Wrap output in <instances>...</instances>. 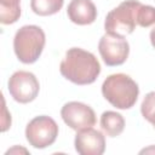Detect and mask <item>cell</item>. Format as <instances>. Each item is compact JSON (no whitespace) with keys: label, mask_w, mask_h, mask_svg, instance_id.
<instances>
[{"label":"cell","mask_w":155,"mask_h":155,"mask_svg":"<svg viewBox=\"0 0 155 155\" xmlns=\"http://www.w3.org/2000/svg\"><path fill=\"white\" fill-rule=\"evenodd\" d=\"M59 71L63 78L75 85H90L101 74V64L93 53L80 47H71L65 52Z\"/></svg>","instance_id":"obj_1"},{"label":"cell","mask_w":155,"mask_h":155,"mask_svg":"<svg viewBox=\"0 0 155 155\" xmlns=\"http://www.w3.org/2000/svg\"><path fill=\"white\" fill-rule=\"evenodd\" d=\"M103 97L117 109L132 108L139 96L138 84L127 74L117 73L109 75L102 85Z\"/></svg>","instance_id":"obj_2"},{"label":"cell","mask_w":155,"mask_h":155,"mask_svg":"<svg viewBox=\"0 0 155 155\" xmlns=\"http://www.w3.org/2000/svg\"><path fill=\"white\" fill-rule=\"evenodd\" d=\"M46 36L44 30L34 24L21 27L13 38V50L19 62L24 64L35 63L42 53Z\"/></svg>","instance_id":"obj_3"},{"label":"cell","mask_w":155,"mask_h":155,"mask_svg":"<svg viewBox=\"0 0 155 155\" xmlns=\"http://www.w3.org/2000/svg\"><path fill=\"white\" fill-rule=\"evenodd\" d=\"M140 4L138 0H125L108 12L104 21L105 33H114L122 36L133 33L137 25V12Z\"/></svg>","instance_id":"obj_4"},{"label":"cell","mask_w":155,"mask_h":155,"mask_svg":"<svg viewBox=\"0 0 155 155\" xmlns=\"http://www.w3.org/2000/svg\"><path fill=\"white\" fill-rule=\"evenodd\" d=\"M58 131V125L52 117L40 115L28 122L25 127V138L31 147L44 149L56 142Z\"/></svg>","instance_id":"obj_5"},{"label":"cell","mask_w":155,"mask_h":155,"mask_svg":"<svg viewBox=\"0 0 155 155\" xmlns=\"http://www.w3.org/2000/svg\"><path fill=\"white\" fill-rule=\"evenodd\" d=\"M7 88L11 97L16 102L25 104L33 102L38 97L40 84L33 73L18 70L15 71L8 79Z\"/></svg>","instance_id":"obj_6"},{"label":"cell","mask_w":155,"mask_h":155,"mask_svg":"<svg viewBox=\"0 0 155 155\" xmlns=\"http://www.w3.org/2000/svg\"><path fill=\"white\" fill-rule=\"evenodd\" d=\"M98 51L103 62L109 67L121 65L130 53V45L122 35L105 33L98 42Z\"/></svg>","instance_id":"obj_7"},{"label":"cell","mask_w":155,"mask_h":155,"mask_svg":"<svg viewBox=\"0 0 155 155\" xmlns=\"http://www.w3.org/2000/svg\"><path fill=\"white\" fill-rule=\"evenodd\" d=\"M61 116L65 125L74 131H81L94 126L97 119L94 110L81 102H68L61 109Z\"/></svg>","instance_id":"obj_8"},{"label":"cell","mask_w":155,"mask_h":155,"mask_svg":"<svg viewBox=\"0 0 155 155\" xmlns=\"http://www.w3.org/2000/svg\"><path fill=\"white\" fill-rule=\"evenodd\" d=\"M74 145L80 155H102L105 150V138L101 131L88 127L78 131Z\"/></svg>","instance_id":"obj_9"},{"label":"cell","mask_w":155,"mask_h":155,"mask_svg":"<svg viewBox=\"0 0 155 155\" xmlns=\"http://www.w3.org/2000/svg\"><path fill=\"white\" fill-rule=\"evenodd\" d=\"M69 19L79 25L92 24L97 18V8L92 0H71L67 8Z\"/></svg>","instance_id":"obj_10"},{"label":"cell","mask_w":155,"mask_h":155,"mask_svg":"<svg viewBox=\"0 0 155 155\" xmlns=\"http://www.w3.org/2000/svg\"><path fill=\"white\" fill-rule=\"evenodd\" d=\"M101 127L108 137L120 136L125 128V119L116 111L107 110L101 116Z\"/></svg>","instance_id":"obj_11"},{"label":"cell","mask_w":155,"mask_h":155,"mask_svg":"<svg viewBox=\"0 0 155 155\" xmlns=\"http://www.w3.org/2000/svg\"><path fill=\"white\" fill-rule=\"evenodd\" d=\"M21 0H0V22L13 24L21 17Z\"/></svg>","instance_id":"obj_12"},{"label":"cell","mask_w":155,"mask_h":155,"mask_svg":"<svg viewBox=\"0 0 155 155\" xmlns=\"http://www.w3.org/2000/svg\"><path fill=\"white\" fill-rule=\"evenodd\" d=\"M64 0H31L30 7L38 16H51L63 7Z\"/></svg>","instance_id":"obj_13"},{"label":"cell","mask_w":155,"mask_h":155,"mask_svg":"<svg viewBox=\"0 0 155 155\" xmlns=\"http://www.w3.org/2000/svg\"><path fill=\"white\" fill-rule=\"evenodd\" d=\"M140 113L143 117L149 121L155 128V91H151L145 94L140 104Z\"/></svg>","instance_id":"obj_14"},{"label":"cell","mask_w":155,"mask_h":155,"mask_svg":"<svg viewBox=\"0 0 155 155\" xmlns=\"http://www.w3.org/2000/svg\"><path fill=\"white\" fill-rule=\"evenodd\" d=\"M155 24V7L140 4L137 12V25L148 28Z\"/></svg>","instance_id":"obj_15"},{"label":"cell","mask_w":155,"mask_h":155,"mask_svg":"<svg viewBox=\"0 0 155 155\" xmlns=\"http://www.w3.org/2000/svg\"><path fill=\"white\" fill-rule=\"evenodd\" d=\"M150 42H151V45H153V47L155 48V28L154 29H151V31H150Z\"/></svg>","instance_id":"obj_16"},{"label":"cell","mask_w":155,"mask_h":155,"mask_svg":"<svg viewBox=\"0 0 155 155\" xmlns=\"http://www.w3.org/2000/svg\"><path fill=\"white\" fill-rule=\"evenodd\" d=\"M144 153H155V147L154 145H151V147H149V148H147V149H143V150H140V154H144Z\"/></svg>","instance_id":"obj_17"}]
</instances>
